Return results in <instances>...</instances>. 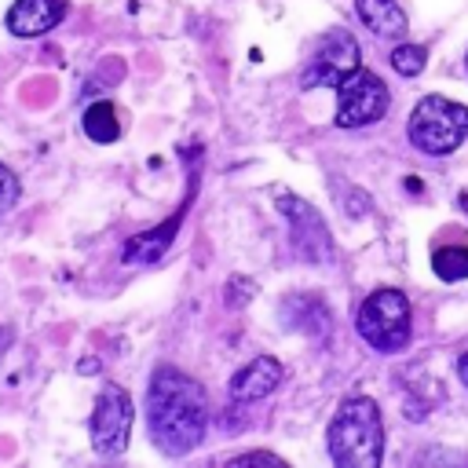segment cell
<instances>
[{"mask_svg": "<svg viewBox=\"0 0 468 468\" xmlns=\"http://www.w3.org/2000/svg\"><path fill=\"white\" fill-rule=\"evenodd\" d=\"M146 428L165 457H186L197 450L208 428L205 388L176 366H157L146 388Z\"/></svg>", "mask_w": 468, "mask_h": 468, "instance_id": "1", "label": "cell"}, {"mask_svg": "<svg viewBox=\"0 0 468 468\" xmlns=\"http://www.w3.org/2000/svg\"><path fill=\"white\" fill-rule=\"evenodd\" d=\"M325 450L344 468H377L384 457V420L373 399H344L329 420Z\"/></svg>", "mask_w": 468, "mask_h": 468, "instance_id": "2", "label": "cell"}, {"mask_svg": "<svg viewBox=\"0 0 468 468\" xmlns=\"http://www.w3.org/2000/svg\"><path fill=\"white\" fill-rule=\"evenodd\" d=\"M355 333L366 340V347L380 351V355H399L410 344L413 322H410V300L402 289H377L362 300L358 314H355Z\"/></svg>", "mask_w": 468, "mask_h": 468, "instance_id": "3", "label": "cell"}, {"mask_svg": "<svg viewBox=\"0 0 468 468\" xmlns=\"http://www.w3.org/2000/svg\"><path fill=\"white\" fill-rule=\"evenodd\" d=\"M410 143L431 157L453 154L468 135V106L446 95H424L410 113Z\"/></svg>", "mask_w": 468, "mask_h": 468, "instance_id": "4", "label": "cell"}, {"mask_svg": "<svg viewBox=\"0 0 468 468\" xmlns=\"http://www.w3.org/2000/svg\"><path fill=\"white\" fill-rule=\"evenodd\" d=\"M132 420H135L132 395H128L121 384L102 380L99 399H95V410H91V420H88L95 453H102V457H121V453L128 450V439H132Z\"/></svg>", "mask_w": 468, "mask_h": 468, "instance_id": "5", "label": "cell"}, {"mask_svg": "<svg viewBox=\"0 0 468 468\" xmlns=\"http://www.w3.org/2000/svg\"><path fill=\"white\" fill-rule=\"evenodd\" d=\"M391 106V91L388 84L373 73V69H355L347 73L340 84H336V128H362V124H373L388 113Z\"/></svg>", "mask_w": 468, "mask_h": 468, "instance_id": "6", "label": "cell"}, {"mask_svg": "<svg viewBox=\"0 0 468 468\" xmlns=\"http://www.w3.org/2000/svg\"><path fill=\"white\" fill-rule=\"evenodd\" d=\"M358 69V40L347 33V29H325L314 48H311V58L300 73V84L303 88H336L347 73Z\"/></svg>", "mask_w": 468, "mask_h": 468, "instance_id": "7", "label": "cell"}, {"mask_svg": "<svg viewBox=\"0 0 468 468\" xmlns=\"http://www.w3.org/2000/svg\"><path fill=\"white\" fill-rule=\"evenodd\" d=\"M278 208L289 219V245H292V252L303 263H329L333 252H336V245H333V234H329L322 212L314 205L292 197V194H282L278 197Z\"/></svg>", "mask_w": 468, "mask_h": 468, "instance_id": "8", "label": "cell"}, {"mask_svg": "<svg viewBox=\"0 0 468 468\" xmlns=\"http://www.w3.org/2000/svg\"><path fill=\"white\" fill-rule=\"evenodd\" d=\"M190 201H194V190L183 197V205H179L165 223H157V227H150V230H143V234H132V238L124 241L121 260H124V263H157V260L168 252V245L176 241V230L183 227V216H186Z\"/></svg>", "mask_w": 468, "mask_h": 468, "instance_id": "9", "label": "cell"}, {"mask_svg": "<svg viewBox=\"0 0 468 468\" xmlns=\"http://www.w3.org/2000/svg\"><path fill=\"white\" fill-rule=\"evenodd\" d=\"M69 0H15L7 7V29L15 37H44L66 18Z\"/></svg>", "mask_w": 468, "mask_h": 468, "instance_id": "10", "label": "cell"}, {"mask_svg": "<svg viewBox=\"0 0 468 468\" xmlns=\"http://www.w3.org/2000/svg\"><path fill=\"white\" fill-rule=\"evenodd\" d=\"M282 362L271 358V355H260L252 358L249 366H241L234 377H230V399L234 402H256V399H267L278 384H282Z\"/></svg>", "mask_w": 468, "mask_h": 468, "instance_id": "11", "label": "cell"}, {"mask_svg": "<svg viewBox=\"0 0 468 468\" xmlns=\"http://www.w3.org/2000/svg\"><path fill=\"white\" fill-rule=\"evenodd\" d=\"M282 318H285L289 329L307 333V336H325L329 333V307L318 296H307V292L285 296L282 300Z\"/></svg>", "mask_w": 468, "mask_h": 468, "instance_id": "12", "label": "cell"}, {"mask_svg": "<svg viewBox=\"0 0 468 468\" xmlns=\"http://www.w3.org/2000/svg\"><path fill=\"white\" fill-rule=\"evenodd\" d=\"M355 11L366 22V29L377 37H406L410 29L406 11L395 0H355Z\"/></svg>", "mask_w": 468, "mask_h": 468, "instance_id": "13", "label": "cell"}, {"mask_svg": "<svg viewBox=\"0 0 468 468\" xmlns=\"http://www.w3.org/2000/svg\"><path fill=\"white\" fill-rule=\"evenodd\" d=\"M80 128L91 143H117V135H121V121H117V110L110 102H91L80 113Z\"/></svg>", "mask_w": 468, "mask_h": 468, "instance_id": "14", "label": "cell"}, {"mask_svg": "<svg viewBox=\"0 0 468 468\" xmlns=\"http://www.w3.org/2000/svg\"><path fill=\"white\" fill-rule=\"evenodd\" d=\"M431 271L442 282H464L468 278V245H442V249H435Z\"/></svg>", "mask_w": 468, "mask_h": 468, "instance_id": "15", "label": "cell"}, {"mask_svg": "<svg viewBox=\"0 0 468 468\" xmlns=\"http://www.w3.org/2000/svg\"><path fill=\"white\" fill-rule=\"evenodd\" d=\"M391 66H395V73H402V77H417V73L428 66V51H424L420 44H399V48L391 51Z\"/></svg>", "mask_w": 468, "mask_h": 468, "instance_id": "16", "label": "cell"}, {"mask_svg": "<svg viewBox=\"0 0 468 468\" xmlns=\"http://www.w3.org/2000/svg\"><path fill=\"white\" fill-rule=\"evenodd\" d=\"M282 468L285 461L278 457V453H267V450H252V453H238V457H230L227 461V468Z\"/></svg>", "mask_w": 468, "mask_h": 468, "instance_id": "17", "label": "cell"}, {"mask_svg": "<svg viewBox=\"0 0 468 468\" xmlns=\"http://www.w3.org/2000/svg\"><path fill=\"white\" fill-rule=\"evenodd\" d=\"M18 194H22V186H18V176L0 161V212H7L15 201H18Z\"/></svg>", "mask_w": 468, "mask_h": 468, "instance_id": "18", "label": "cell"}, {"mask_svg": "<svg viewBox=\"0 0 468 468\" xmlns=\"http://www.w3.org/2000/svg\"><path fill=\"white\" fill-rule=\"evenodd\" d=\"M457 377H461V384L468 388V351H464V355L457 358Z\"/></svg>", "mask_w": 468, "mask_h": 468, "instance_id": "19", "label": "cell"}, {"mask_svg": "<svg viewBox=\"0 0 468 468\" xmlns=\"http://www.w3.org/2000/svg\"><path fill=\"white\" fill-rule=\"evenodd\" d=\"M461 212L468 216V190H461Z\"/></svg>", "mask_w": 468, "mask_h": 468, "instance_id": "20", "label": "cell"}, {"mask_svg": "<svg viewBox=\"0 0 468 468\" xmlns=\"http://www.w3.org/2000/svg\"><path fill=\"white\" fill-rule=\"evenodd\" d=\"M0 355H4V329H0Z\"/></svg>", "mask_w": 468, "mask_h": 468, "instance_id": "21", "label": "cell"}]
</instances>
